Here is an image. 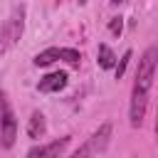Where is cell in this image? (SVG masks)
<instances>
[{"label": "cell", "instance_id": "8fae6325", "mask_svg": "<svg viewBox=\"0 0 158 158\" xmlns=\"http://www.w3.org/2000/svg\"><path fill=\"white\" fill-rule=\"evenodd\" d=\"M91 156H94V151H91V146H89V141H86V143H81L69 158H91Z\"/></svg>", "mask_w": 158, "mask_h": 158}, {"label": "cell", "instance_id": "ba28073f", "mask_svg": "<svg viewBox=\"0 0 158 158\" xmlns=\"http://www.w3.org/2000/svg\"><path fill=\"white\" fill-rule=\"evenodd\" d=\"M44 131H47L44 114L42 111H32V116L27 118V136L30 138H40V136H44Z\"/></svg>", "mask_w": 158, "mask_h": 158}, {"label": "cell", "instance_id": "9c48e42d", "mask_svg": "<svg viewBox=\"0 0 158 158\" xmlns=\"http://www.w3.org/2000/svg\"><path fill=\"white\" fill-rule=\"evenodd\" d=\"M96 62H99L101 69H114V67H116V54H114V49H111L109 44H99V49H96Z\"/></svg>", "mask_w": 158, "mask_h": 158}, {"label": "cell", "instance_id": "6da1fadb", "mask_svg": "<svg viewBox=\"0 0 158 158\" xmlns=\"http://www.w3.org/2000/svg\"><path fill=\"white\" fill-rule=\"evenodd\" d=\"M158 67V44H151L143 49V54L138 57V69L133 77V86H131V104H128V121L133 128H138L143 123L146 116V106H148V94H151V84H153V74Z\"/></svg>", "mask_w": 158, "mask_h": 158}, {"label": "cell", "instance_id": "7a4b0ae2", "mask_svg": "<svg viewBox=\"0 0 158 158\" xmlns=\"http://www.w3.org/2000/svg\"><path fill=\"white\" fill-rule=\"evenodd\" d=\"M22 32H25V5H17L12 10V15L0 25V57L12 44H17V40L22 37Z\"/></svg>", "mask_w": 158, "mask_h": 158}, {"label": "cell", "instance_id": "52a82bcc", "mask_svg": "<svg viewBox=\"0 0 158 158\" xmlns=\"http://www.w3.org/2000/svg\"><path fill=\"white\" fill-rule=\"evenodd\" d=\"M111 131H114V126H111V121H106V123H101V126L89 136V146H91L94 153L106 151V146H109V141H111Z\"/></svg>", "mask_w": 158, "mask_h": 158}, {"label": "cell", "instance_id": "30bf717a", "mask_svg": "<svg viewBox=\"0 0 158 158\" xmlns=\"http://www.w3.org/2000/svg\"><path fill=\"white\" fill-rule=\"evenodd\" d=\"M131 54H133V52H131V49H126V52H123V57L116 62V67H114L116 79H121V77H123V72H126V67H128V62H131Z\"/></svg>", "mask_w": 158, "mask_h": 158}, {"label": "cell", "instance_id": "277c9868", "mask_svg": "<svg viewBox=\"0 0 158 158\" xmlns=\"http://www.w3.org/2000/svg\"><path fill=\"white\" fill-rule=\"evenodd\" d=\"M57 59H64L69 64H79L81 62V52L74 49V47H47L40 54H35L32 62H35V67H47V64H52Z\"/></svg>", "mask_w": 158, "mask_h": 158}, {"label": "cell", "instance_id": "5b68a950", "mask_svg": "<svg viewBox=\"0 0 158 158\" xmlns=\"http://www.w3.org/2000/svg\"><path fill=\"white\" fill-rule=\"evenodd\" d=\"M72 136H59L54 141H47V143H40V146H32L27 151V158H59L64 153V148L69 146Z\"/></svg>", "mask_w": 158, "mask_h": 158}, {"label": "cell", "instance_id": "7c38bea8", "mask_svg": "<svg viewBox=\"0 0 158 158\" xmlns=\"http://www.w3.org/2000/svg\"><path fill=\"white\" fill-rule=\"evenodd\" d=\"M109 30H111V35H121V30H123V17H111Z\"/></svg>", "mask_w": 158, "mask_h": 158}, {"label": "cell", "instance_id": "4fadbf2b", "mask_svg": "<svg viewBox=\"0 0 158 158\" xmlns=\"http://www.w3.org/2000/svg\"><path fill=\"white\" fill-rule=\"evenodd\" d=\"M153 131H156V141H158V109H156V126H153Z\"/></svg>", "mask_w": 158, "mask_h": 158}, {"label": "cell", "instance_id": "3957f363", "mask_svg": "<svg viewBox=\"0 0 158 158\" xmlns=\"http://www.w3.org/2000/svg\"><path fill=\"white\" fill-rule=\"evenodd\" d=\"M17 138V118L12 111V104L7 99V94L0 89V148H12Z\"/></svg>", "mask_w": 158, "mask_h": 158}, {"label": "cell", "instance_id": "5bb4252c", "mask_svg": "<svg viewBox=\"0 0 158 158\" xmlns=\"http://www.w3.org/2000/svg\"><path fill=\"white\" fill-rule=\"evenodd\" d=\"M111 2H114V5H121V2H126V0H111Z\"/></svg>", "mask_w": 158, "mask_h": 158}, {"label": "cell", "instance_id": "8992f818", "mask_svg": "<svg viewBox=\"0 0 158 158\" xmlns=\"http://www.w3.org/2000/svg\"><path fill=\"white\" fill-rule=\"evenodd\" d=\"M67 81H69L67 72L64 69H54V72H47L37 81V91H42V94H57V91H62L67 86Z\"/></svg>", "mask_w": 158, "mask_h": 158}]
</instances>
